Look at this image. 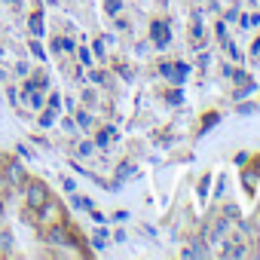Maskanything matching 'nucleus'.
I'll use <instances>...</instances> for the list:
<instances>
[{"mask_svg": "<svg viewBox=\"0 0 260 260\" xmlns=\"http://www.w3.org/2000/svg\"><path fill=\"white\" fill-rule=\"evenodd\" d=\"M22 233V257H89L86 239L64 202L37 175H28L13 153H0V257L13 254V230Z\"/></svg>", "mask_w": 260, "mask_h": 260, "instance_id": "f257e3e1", "label": "nucleus"}]
</instances>
